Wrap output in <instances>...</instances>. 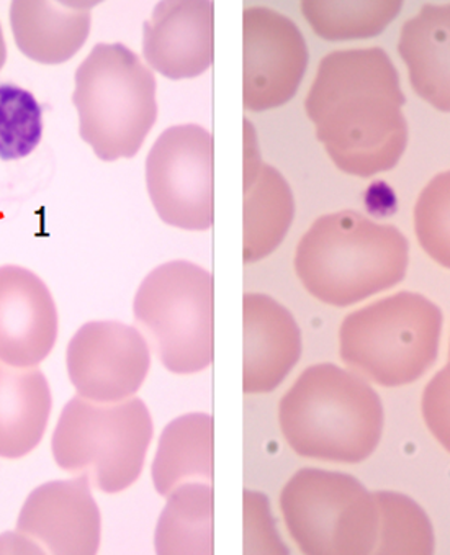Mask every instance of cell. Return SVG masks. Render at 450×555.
Here are the masks:
<instances>
[{"label": "cell", "mask_w": 450, "mask_h": 555, "mask_svg": "<svg viewBox=\"0 0 450 555\" xmlns=\"http://www.w3.org/2000/svg\"><path fill=\"white\" fill-rule=\"evenodd\" d=\"M17 531L37 541L48 555H98L102 516L89 477L53 480L35 489L22 506Z\"/></svg>", "instance_id": "11"}, {"label": "cell", "mask_w": 450, "mask_h": 555, "mask_svg": "<svg viewBox=\"0 0 450 555\" xmlns=\"http://www.w3.org/2000/svg\"><path fill=\"white\" fill-rule=\"evenodd\" d=\"M138 325L172 374L191 375L214 362V278L201 266L170 261L151 271L133 304Z\"/></svg>", "instance_id": "7"}, {"label": "cell", "mask_w": 450, "mask_h": 555, "mask_svg": "<svg viewBox=\"0 0 450 555\" xmlns=\"http://www.w3.org/2000/svg\"><path fill=\"white\" fill-rule=\"evenodd\" d=\"M66 365L80 399L114 405L140 390L150 372L151 351L133 326L90 322L70 339Z\"/></svg>", "instance_id": "9"}, {"label": "cell", "mask_w": 450, "mask_h": 555, "mask_svg": "<svg viewBox=\"0 0 450 555\" xmlns=\"http://www.w3.org/2000/svg\"><path fill=\"white\" fill-rule=\"evenodd\" d=\"M51 406L50 385L40 369L0 361V457L30 454L43 439Z\"/></svg>", "instance_id": "17"}, {"label": "cell", "mask_w": 450, "mask_h": 555, "mask_svg": "<svg viewBox=\"0 0 450 555\" xmlns=\"http://www.w3.org/2000/svg\"><path fill=\"white\" fill-rule=\"evenodd\" d=\"M295 218V198L272 166L244 169V262L262 261L284 242Z\"/></svg>", "instance_id": "18"}, {"label": "cell", "mask_w": 450, "mask_h": 555, "mask_svg": "<svg viewBox=\"0 0 450 555\" xmlns=\"http://www.w3.org/2000/svg\"><path fill=\"white\" fill-rule=\"evenodd\" d=\"M442 325V310L433 300L398 292L347 314L339 328V356L364 380L403 387L436 364Z\"/></svg>", "instance_id": "4"}, {"label": "cell", "mask_w": 450, "mask_h": 555, "mask_svg": "<svg viewBox=\"0 0 450 555\" xmlns=\"http://www.w3.org/2000/svg\"><path fill=\"white\" fill-rule=\"evenodd\" d=\"M244 307L243 390L274 391L301 358V332L291 310L266 294L247 292Z\"/></svg>", "instance_id": "14"}, {"label": "cell", "mask_w": 450, "mask_h": 555, "mask_svg": "<svg viewBox=\"0 0 450 555\" xmlns=\"http://www.w3.org/2000/svg\"><path fill=\"white\" fill-rule=\"evenodd\" d=\"M214 490L189 482L167 496L154 532L156 555H214Z\"/></svg>", "instance_id": "20"}, {"label": "cell", "mask_w": 450, "mask_h": 555, "mask_svg": "<svg viewBox=\"0 0 450 555\" xmlns=\"http://www.w3.org/2000/svg\"><path fill=\"white\" fill-rule=\"evenodd\" d=\"M95 5L80 0H15L11 25L18 50L37 63H66L89 38Z\"/></svg>", "instance_id": "15"}, {"label": "cell", "mask_w": 450, "mask_h": 555, "mask_svg": "<svg viewBox=\"0 0 450 555\" xmlns=\"http://www.w3.org/2000/svg\"><path fill=\"white\" fill-rule=\"evenodd\" d=\"M414 231L423 251L450 271V171L434 176L421 191Z\"/></svg>", "instance_id": "23"}, {"label": "cell", "mask_w": 450, "mask_h": 555, "mask_svg": "<svg viewBox=\"0 0 450 555\" xmlns=\"http://www.w3.org/2000/svg\"><path fill=\"white\" fill-rule=\"evenodd\" d=\"M154 489L169 496L191 479H214V418L208 413H188L164 428L154 455Z\"/></svg>", "instance_id": "19"}, {"label": "cell", "mask_w": 450, "mask_h": 555, "mask_svg": "<svg viewBox=\"0 0 450 555\" xmlns=\"http://www.w3.org/2000/svg\"><path fill=\"white\" fill-rule=\"evenodd\" d=\"M449 359H450V343H449Z\"/></svg>", "instance_id": "27"}, {"label": "cell", "mask_w": 450, "mask_h": 555, "mask_svg": "<svg viewBox=\"0 0 450 555\" xmlns=\"http://www.w3.org/2000/svg\"><path fill=\"white\" fill-rule=\"evenodd\" d=\"M400 77L382 48L326 54L305 99V111L331 162L357 178H372L400 163L408 121Z\"/></svg>", "instance_id": "1"}, {"label": "cell", "mask_w": 450, "mask_h": 555, "mask_svg": "<svg viewBox=\"0 0 450 555\" xmlns=\"http://www.w3.org/2000/svg\"><path fill=\"white\" fill-rule=\"evenodd\" d=\"M5 60H8V47H5L4 31L0 27V69L4 67Z\"/></svg>", "instance_id": "26"}, {"label": "cell", "mask_w": 450, "mask_h": 555, "mask_svg": "<svg viewBox=\"0 0 450 555\" xmlns=\"http://www.w3.org/2000/svg\"><path fill=\"white\" fill-rule=\"evenodd\" d=\"M153 433L143 400L102 405L74 397L57 420L51 451L63 470L92 474L99 490L114 495L137 482Z\"/></svg>", "instance_id": "6"}, {"label": "cell", "mask_w": 450, "mask_h": 555, "mask_svg": "<svg viewBox=\"0 0 450 555\" xmlns=\"http://www.w3.org/2000/svg\"><path fill=\"white\" fill-rule=\"evenodd\" d=\"M79 133L102 162L133 157L156 124V79L121 43H99L77 67Z\"/></svg>", "instance_id": "5"}, {"label": "cell", "mask_w": 450, "mask_h": 555, "mask_svg": "<svg viewBox=\"0 0 450 555\" xmlns=\"http://www.w3.org/2000/svg\"><path fill=\"white\" fill-rule=\"evenodd\" d=\"M57 310L53 295L35 272L0 268V361L37 367L53 351Z\"/></svg>", "instance_id": "12"}, {"label": "cell", "mask_w": 450, "mask_h": 555, "mask_svg": "<svg viewBox=\"0 0 450 555\" xmlns=\"http://www.w3.org/2000/svg\"><path fill=\"white\" fill-rule=\"evenodd\" d=\"M421 413L430 435L450 454V359L424 387Z\"/></svg>", "instance_id": "24"}, {"label": "cell", "mask_w": 450, "mask_h": 555, "mask_svg": "<svg viewBox=\"0 0 450 555\" xmlns=\"http://www.w3.org/2000/svg\"><path fill=\"white\" fill-rule=\"evenodd\" d=\"M295 454L336 464L368 461L384 435V403L371 384L330 362L305 369L279 402Z\"/></svg>", "instance_id": "2"}, {"label": "cell", "mask_w": 450, "mask_h": 555, "mask_svg": "<svg viewBox=\"0 0 450 555\" xmlns=\"http://www.w3.org/2000/svg\"><path fill=\"white\" fill-rule=\"evenodd\" d=\"M398 53L411 88L439 112H450V4H426L404 22Z\"/></svg>", "instance_id": "16"}, {"label": "cell", "mask_w": 450, "mask_h": 555, "mask_svg": "<svg viewBox=\"0 0 450 555\" xmlns=\"http://www.w3.org/2000/svg\"><path fill=\"white\" fill-rule=\"evenodd\" d=\"M215 8L210 0H166L143 27V54L172 81L201 76L214 63Z\"/></svg>", "instance_id": "13"}, {"label": "cell", "mask_w": 450, "mask_h": 555, "mask_svg": "<svg viewBox=\"0 0 450 555\" xmlns=\"http://www.w3.org/2000/svg\"><path fill=\"white\" fill-rule=\"evenodd\" d=\"M307 66V41L291 18L272 9H244L246 111H274L287 104L297 94Z\"/></svg>", "instance_id": "10"}, {"label": "cell", "mask_w": 450, "mask_h": 555, "mask_svg": "<svg viewBox=\"0 0 450 555\" xmlns=\"http://www.w3.org/2000/svg\"><path fill=\"white\" fill-rule=\"evenodd\" d=\"M0 555H48L34 539L22 532L9 531L0 534Z\"/></svg>", "instance_id": "25"}, {"label": "cell", "mask_w": 450, "mask_h": 555, "mask_svg": "<svg viewBox=\"0 0 450 555\" xmlns=\"http://www.w3.org/2000/svg\"><path fill=\"white\" fill-rule=\"evenodd\" d=\"M403 9L400 0L324 2L305 0L301 14L318 37L330 41L362 40L381 35Z\"/></svg>", "instance_id": "21"}, {"label": "cell", "mask_w": 450, "mask_h": 555, "mask_svg": "<svg viewBox=\"0 0 450 555\" xmlns=\"http://www.w3.org/2000/svg\"><path fill=\"white\" fill-rule=\"evenodd\" d=\"M146 185L164 223L188 231L214 224V137L198 125L167 128L146 159Z\"/></svg>", "instance_id": "8"}, {"label": "cell", "mask_w": 450, "mask_h": 555, "mask_svg": "<svg viewBox=\"0 0 450 555\" xmlns=\"http://www.w3.org/2000/svg\"><path fill=\"white\" fill-rule=\"evenodd\" d=\"M410 262L407 236L359 211L318 218L295 251V272L305 291L331 307L368 300L403 281Z\"/></svg>", "instance_id": "3"}, {"label": "cell", "mask_w": 450, "mask_h": 555, "mask_svg": "<svg viewBox=\"0 0 450 555\" xmlns=\"http://www.w3.org/2000/svg\"><path fill=\"white\" fill-rule=\"evenodd\" d=\"M43 134V111L31 92L0 85V159L15 162L37 150Z\"/></svg>", "instance_id": "22"}]
</instances>
